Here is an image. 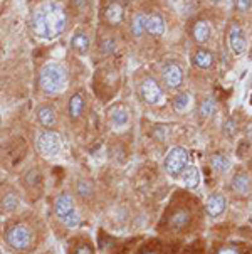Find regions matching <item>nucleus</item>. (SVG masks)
<instances>
[{"instance_id":"9d476101","label":"nucleus","mask_w":252,"mask_h":254,"mask_svg":"<svg viewBox=\"0 0 252 254\" xmlns=\"http://www.w3.org/2000/svg\"><path fill=\"white\" fill-rule=\"evenodd\" d=\"M225 205H227L225 197L220 195V193H213V195L208 197L207 202H205V210H207V214L210 217H219L220 214H224Z\"/></svg>"},{"instance_id":"0eeeda50","label":"nucleus","mask_w":252,"mask_h":254,"mask_svg":"<svg viewBox=\"0 0 252 254\" xmlns=\"http://www.w3.org/2000/svg\"><path fill=\"white\" fill-rule=\"evenodd\" d=\"M140 94H142L143 101L148 103V105H160V103H163V91H161L160 84L153 77L143 79V83L140 84Z\"/></svg>"},{"instance_id":"f257e3e1","label":"nucleus","mask_w":252,"mask_h":254,"mask_svg":"<svg viewBox=\"0 0 252 254\" xmlns=\"http://www.w3.org/2000/svg\"><path fill=\"white\" fill-rule=\"evenodd\" d=\"M32 31L41 39H55L66 31L67 15L55 2H44L32 14Z\"/></svg>"},{"instance_id":"2eb2a0df","label":"nucleus","mask_w":252,"mask_h":254,"mask_svg":"<svg viewBox=\"0 0 252 254\" xmlns=\"http://www.w3.org/2000/svg\"><path fill=\"white\" fill-rule=\"evenodd\" d=\"M194 63L200 69H208L213 64V54L207 49H199L197 53H195Z\"/></svg>"},{"instance_id":"1a4fd4ad","label":"nucleus","mask_w":252,"mask_h":254,"mask_svg":"<svg viewBox=\"0 0 252 254\" xmlns=\"http://www.w3.org/2000/svg\"><path fill=\"white\" fill-rule=\"evenodd\" d=\"M229 46L232 49V53L236 56H242L246 53V47H247V42H246V36L242 32V29L239 25H232L229 32Z\"/></svg>"},{"instance_id":"aec40b11","label":"nucleus","mask_w":252,"mask_h":254,"mask_svg":"<svg viewBox=\"0 0 252 254\" xmlns=\"http://www.w3.org/2000/svg\"><path fill=\"white\" fill-rule=\"evenodd\" d=\"M232 189H234V192H237V193H247L249 192V189H251V180L249 177H247L246 174H237L236 177L232 179Z\"/></svg>"},{"instance_id":"5701e85b","label":"nucleus","mask_w":252,"mask_h":254,"mask_svg":"<svg viewBox=\"0 0 252 254\" xmlns=\"http://www.w3.org/2000/svg\"><path fill=\"white\" fill-rule=\"evenodd\" d=\"M212 167L215 169L217 172H225L230 169V160L227 157H224V155L217 153L212 157Z\"/></svg>"},{"instance_id":"6ab92c4d","label":"nucleus","mask_w":252,"mask_h":254,"mask_svg":"<svg viewBox=\"0 0 252 254\" xmlns=\"http://www.w3.org/2000/svg\"><path fill=\"white\" fill-rule=\"evenodd\" d=\"M71 44L78 53L86 54L89 49V37L86 36V32H76L71 39Z\"/></svg>"},{"instance_id":"7ed1b4c3","label":"nucleus","mask_w":252,"mask_h":254,"mask_svg":"<svg viewBox=\"0 0 252 254\" xmlns=\"http://www.w3.org/2000/svg\"><path fill=\"white\" fill-rule=\"evenodd\" d=\"M54 209H55V216H57V219L64 226L71 227V229L79 226V222H81L79 212H78V209H76L74 199H72L67 192L59 193V195L55 197Z\"/></svg>"},{"instance_id":"c85d7f7f","label":"nucleus","mask_w":252,"mask_h":254,"mask_svg":"<svg viewBox=\"0 0 252 254\" xmlns=\"http://www.w3.org/2000/svg\"><path fill=\"white\" fill-rule=\"evenodd\" d=\"M74 254H95V253H93L91 246H88V244H83V246H79L78 249H76Z\"/></svg>"},{"instance_id":"423d86ee","label":"nucleus","mask_w":252,"mask_h":254,"mask_svg":"<svg viewBox=\"0 0 252 254\" xmlns=\"http://www.w3.org/2000/svg\"><path fill=\"white\" fill-rule=\"evenodd\" d=\"M5 241L10 248L17 249V251H24L32 244V231L25 224H15L7 231Z\"/></svg>"},{"instance_id":"bb28decb","label":"nucleus","mask_w":252,"mask_h":254,"mask_svg":"<svg viewBox=\"0 0 252 254\" xmlns=\"http://www.w3.org/2000/svg\"><path fill=\"white\" fill-rule=\"evenodd\" d=\"M76 189H78V193L83 197H89L93 193V185L88 182V180H79L78 185H76Z\"/></svg>"},{"instance_id":"cd10ccee","label":"nucleus","mask_w":252,"mask_h":254,"mask_svg":"<svg viewBox=\"0 0 252 254\" xmlns=\"http://www.w3.org/2000/svg\"><path fill=\"white\" fill-rule=\"evenodd\" d=\"M224 133L225 135H234L236 133V122H234L232 118H229L227 122H225V127H224Z\"/></svg>"},{"instance_id":"f3484780","label":"nucleus","mask_w":252,"mask_h":254,"mask_svg":"<svg viewBox=\"0 0 252 254\" xmlns=\"http://www.w3.org/2000/svg\"><path fill=\"white\" fill-rule=\"evenodd\" d=\"M194 37L200 44L208 41V37H210V25H208L207 20H199V22L194 25Z\"/></svg>"},{"instance_id":"4468645a","label":"nucleus","mask_w":252,"mask_h":254,"mask_svg":"<svg viewBox=\"0 0 252 254\" xmlns=\"http://www.w3.org/2000/svg\"><path fill=\"white\" fill-rule=\"evenodd\" d=\"M182 180H183V184H185V187H189V189H195V187H199V184H200V172L197 167H194V165H189L185 170H183V174H182Z\"/></svg>"},{"instance_id":"c756f323","label":"nucleus","mask_w":252,"mask_h":254,"mask_svg":"<svg viewBox=\"0 0 252 254\" xmlns=\"http://www.w3.org/2000/svg\"><path fill=\"white\" fill-rule=\"evenodd\" d=\"M236 7L239 10H247V8L252 7V2L251 0H244V2H236Z\"/></svg>"},{"instance_id":"ddd939ff","label":"nucleus","mask_w":252,"mask_h":254,"mask_svg":"<svg viewBox=\"0 0 252 254\" xmlns=\"http://www.w3.org/2000/svg\"><path fill=\"white\" fill-rule=\"evenodd\" d=\"M125 17V7L121 5L119 2H111L104 10V19L108 20L109 24L116 25L123 20Z\"/></svg>"},{"instance_id":"f8f14e48","label":"nucleus","mask_w":252,"mask_h":254,"mask_svg":"<svg viewBox=\"0 0 252 254\" xmlns=\"http://www.w3.org/2000/svg\"><path fill=\"white\" fill-rule=\"evenodd\" d=\"M165 29H166V24L161 15H158V14L147 15V27H145V31H148L151 36H163Z\"/></svg>"},{"instance_id":"9b49d317","label":"nucleus","mask_w":252,"mask_h":254,"mask_svg":"<svg viewBox=\"0 0 252 254\" xmlns=\"http://www.w3.org/2000/svg\"><path fill=\"white\" fill-rule=\"evenodd\" d=\"M111 123H113L114 130H123L130 123V113L125 106H114L111 111Z\"/></svg>"},{"instance_id":"b1692460","label":"nucleus","mask_w":252,"mask_h":254,"mask_svg":"<svg viewBox=\"0 0 252 254\" xmlns=\"http://www.w3.org/2000/svg\"><path fill=\"white\" fill-rule=\"evenodd\" d=\"M190 101H192V96L189 93L178 94V96L175 98V101H173V108L177 111H185L190 106Z\"/></svg>"},{"instance_id":"2f4dec72","label":"nucleus","mask_w":252,"mask_h":254,"mask_svg":"<svg viewBox=\"0 0 252 254\" xmlns=\"http://www.w3.org/2000/svg\"><path fill=\"white\" fill-rule=\"evenodd\" d=\"M251 103H252V98H251Z\"/></svg>"},{"instance_id":"393cba45","label":"nucleus","mask_w":252,"mask_h":254,"mask_svg":"<svg viewBox=\"0 0 252 254\" xmlns=\"http://www.w3.org/2000/svg\"><path fill=\"white\" fill-rule=\"evenodd\" d=\"M215 108H217L215 100H213V98H207V100L200 105V115H202V116H210V115L215 113Z\"/></svg>"},{"instance_id":"a878e982","label":"nucleus","mask_w":252,"mask_h":254,"mask_svg":"<svg viewBox=\"0 0 252 254\" xmlns=\"http://www.w3.org/2000/svg\"><path fill=\"white\" fill-rule=\"evenodd\" d=\"M17 205H19V199H17V195H14V193H7L2 199V207L5 210H14Z\"/></svg>"},{"instance_id":"39448f33","label":"nucleus","mask_w":252,"mask_h":254,"mask_svg":"<svg viewBox=\"0 0 252 254\" xmlns=\"http://www.w3.org/2000/svg\"><path fill=\"white\" fill-rule=\"evenodd\" d=\"M36 148L42 157L46 158H54L61 153L62 150V141L59 138V135L55 131L50 130H42L37 133L36 138Z\"/></svg>"},{"instance_id":"412c9836","label":"nucleus","mask_w":252,"mask_h":254,"mask_svg":"<svg viewBox=\"0 0 252 254\" xmlns=\"http://www.w3.org/2000/svg\"><path fill=\"white\" fill-rule=\"evenodd\" d=\"M170 224H172V227H175V229H183V227H187L190 224V214L183 209L177 210L172 216V219H170Z\"/></svg>"},{"instance_id":"7c9ffc66","label":"nucleus","mask_w":252,"mask_h":254,"mask_svg":"<svg viewBox=\"0 0 252 254\" xmlns=\"http://www.w3.org/2000/svg\"><path fill=\"white\" fill-rule=\"evenodd\" d=\"M219 254H239V253L234 248H224V249H220Z\"/></svg>"},{"instance_id":"dca6fc26","label":"nucleus","mask_w":252,"mask_h":254,"mask_svg":"<svg viewBox=\"0 0 252 254\" xmlns=\"http://www.w3.org/2000/svg\"><path fill=\"white\" fill-rule=\"evenodd\" d=\"M37 116H39V122L42 127L50 128L55 125V110L52 106H42V108H39V111H37Z\"/></svg>"},{"instance_id":"a211bd4d","label":"nucleus","mask_w":252,"mask_h":254,"mask_svg":"<svg viewBox=\"0 0 252 254\" xmlns=\"http://www.w3.org/2000/svg\"><path fill=\"white\" fill-rule=\"evenodd\" d=\"M84 111V96L81 93H76L69 100V115L71 118H79Z\"/></svg>"},{"instance_id":"20e7f679","label":"nucleus","mask_w":252,"mask_h":254,"mask_svg":"<svg viewBox=\"0 0 252 254\" xmlns=\"http://www.w3.org/2000/svg\"><path fill=\"white\" fill-rule=\"evenodd\" d=\"M190 155L183 146H173L170 148V152L166 153L163 167L166 170V174L172 175V177H178L183 174V170L190 165Z\"/></svg>"},{"instance_id":"6e6552de","label":"nucleus","mask_w":252,"mask_h":254,"mask_svg":"<svg viewBox=\"0 0 252 254\" xmlns=\"http://www.w3.org/2000/svg\"><path fill=\"white\" fill-rule=\"evenodd\" d=\"M163 81L168 88L177 89L180 88L183 83V69L177 63H166L163 66Z\"/></svg>"},{"instance_id":"4be33fe9","label":"nucleus","mask_w":252,"mask_h":254,"mask_svg":"<svg viewBox=\"0 0 252 254\" xmlns=\"http://www.w3.org/2000/svg\"><path fill=\"white\" fill-rule=\"evenodd\" d=\"M145 27H147V15L145 14H136L131 20V34L136 37H140L145 32Z\"/></svg>"},{"instance_id":"f03ea898","label":"nucleus","mask_w":252,"mask_h":254,"mask_svg":"<svg viewBox=\"0 0 252 254\" xmlns=\"http://www.w3.org/2000/svg\"><path fill=\"white\" fill-rule=\"evenodd\" d=\"M41 89L46 94H59L67 88V72L59 63L50 61L44 64L39 74Z\"/></svg>"}]
</instances>
